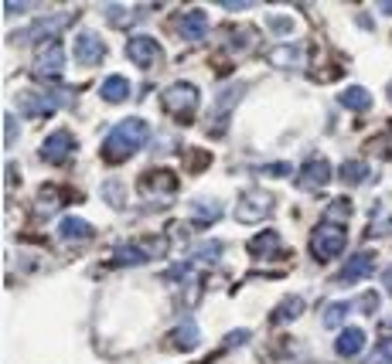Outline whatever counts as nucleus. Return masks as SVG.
I'll return each instance as SVG.
<instances>
[{
    "mask_svg": "<svg viewBox=\"0 0 392 364\" xmlns=\"http://www.w3.org/2000/svg\"><path fill=\"white\" fill-rule=\"evenodd\" d=\"M150 137V126L137 116H130V120H120L116 126L110 130V137L103 140V157L110 160V164H120L126 157H133V153L140 150L143 143Z\"/></svg>",
    "mask_w": 392,
    "mask_h": 364,
    "instance_id": "obj_1",
    "label": "nucleus"
},
{
    "mask_svg": "<svg viewBox=\"0 0 392 364\" xmlns=\"http://www.w3.org/2000/svg\"><path fill=\"white\" fill-rule=\"evenodd\" d=\"M348 245V235L341 225H334V222H321V225L314 228L311 235V252L317 262H331L334 256H341Z\"/></svg>",
    "mask_w": 392,
    "mask_h": 364,
    "instance_id": "obj_2",
    "label": "nucleus"
},
{
    "mask_svg": "<svg viewBox=\"0 0 392 364\" xmlns=\"http://www.w3.org/2000/svg\"><path fill=\"white\" fill-rule=\"evenodd\" d=\"M160 103H164V109H167L171 116L191 120V116H195V109H198V103H202V95H198V89H195L191 82H174V85L164 89Z\"/></svg>",
    "mask_w": 392,
    "mask_h": 364,
    "instance_id": "obj_3",
    "label": "nucleus"
},
{
    "mask_svg": "<svg viewBox=\"0 0 392 364\" xmlns=\"http://www.w3.org/2000/svg\"><path fill=\"white\" fill-rule=\"evenodd\" d=\"M273 194H263V191H246V194L235 201V218L239 222H259L273 212Z\"/></svg>",
    "mask_w": 392,
    "mask_h": 364,
    "instance_id": "obj_4",
    "label": "nucleus"
},
{
    "mask_svg": "<svg viewBox=\"0 0 392 364\" xmlns=\"http://www.w3.org/2000/svg\"><path fill=\"white\" fill-rule=\"evenodd\" d=\"M65 68V48L58 41H51L38 51V58H34V76L38 78H58Z\"/></svg>",
    "mask_w": 392,
    "mask_h": 364,
    "instance_id": "obj_5",
    "label": "nucleus"
},
{
    "mask_svg": "<svg viewBox=\"0 0 392 364\" xmlns=\"http://www.w3.org/2000/svg\"><path fill=\"white\" fill-rule=\"evenodd\" d=\"M174 31H177L185 41H202L205 34H208V14L198 11V7H191V11H185V14L174 21Z\"/></svg>",
    "mask_w": 392,
    "mask_h": 364,
    "instance_id": "obj_6",
    "label": "nucleus"
},
{
    "mask_svg": "<svg viewBox=\"0 0 392 364\" xmlns=\"http://www.w3.org/2000/svg\"><path fill=\"white\" fill-rule=\"evenodd\" d=\"M68 95H45V89L41 92H21L17 95V106L24 109L28 116H48V113H55V106L58 103H65Z\"/></svg>",
    "mask_w": 392,
    "mask_h": 364,
    "instance_id": "obj_7",
    "label": "nucleus"
},
{
    "mask_svg": "<svg viewBox=\"0 0 392 364\" xmlns=\"http://www.w3.org/2000/svg\"><path fill=\"white\" fill-rule=\"evenodd\" d=\"M126 55H130V61L133 65H140V68H150L157 58H160V45H157L154 38H130L126 41Z\"/></svg>",
    "mask_w": 392,
    "mask_h": 364,
    "instance_id": "obj_8",
    "label": "nucleus"
},
{
    "mask_svg": "<svg viewBox=\"0 0 392 364\" xmlns=\"http://www.w3.org/2000/svg\"><path fill=\"white\" fill-rule=\"evenodd\" d=\"M76 55L82 65H96V61L106 58V45H103V38L93 34V31H82L76 38Z\"/></svg>",
    "mask_w": 392,
    "mask_h": 364,
    "instance_id": "obj_9",
    "label": "nucleus"
},
{
    "mask_svg": "<svg viewBox=\"0 0 392 364\" xmlns=\"http://www.w3.org/2000/svg\"><path fill=\"white\" fill-rule=\"evenodd\" d=\"M72 147H76L72 133H65V130H55V133H51V137L41 143V157H45L48 164H62L65 157L72 153Z\"/></svg>",
    "mask_w": 392,
    "mask_h": 364,
    "instance_id": "obj_10",
    "label": "nucleus"
},
{
    "mask_svg": "<svg viewBox=\"0 0 392 364\" xmlns=\"http://www.w3.org/2000/svg\"><path fill=\"white\" fill-rule=\"evenodd\" d=\"M372 266H376V256H372V252H355V256L345 262V269H341V276H338V283L351 286V283H359V279H365V276L372 273Z\"/></svg>",
    "mask_w": 392,
    "mask_h": 364,
    "instance_id": "obj_11",
    "label": "nucleus"
},
{
    "mask_svg": "<svg viewBox=\"0 0 392 364\" xmlns=\"http://www.w3.org/2000/svg\"><path fill=\"white\" fill-rule=\"evenodd\" d=\"M331 181V167L328 160H307L304 164V174H300V187L304 191H314V187H324V184Z\"/></svg>",
    "mask_w": 392,
    "mask_h": 364,
    "instance_id": "obj_12",
    "label": "nucleus"
},
{
    "mask_svg": "<svg viewBox=\"0 0 392 364\" xmlns=\"http://www.w3.org/2000/svg\"><path fill=\"white\" fill-rule=\"evenodd\" d=\"M99 95H103V103H126L130 99V82L123 76H110L99 85Z\"/></svg>",
    "mask_w": 392,
    "mask_h": 364,
    "instance_id": "obj_13",
    "label": "nucleus"
},
{
    "mask_svg": "<svg viewBox=\"0 0 392 364\" xmlns=\"http://www.w3.org/2000/svg\"><path fill=\"white\" fill-rule=\"evenodd\" d=\"M338 354H345V358H355L361 348H365V331L359 327H345V334H338Z\"/></svg>",
    "mask_w": 392,
    "mask_h": 364,
    "instance_id": "obj_14",
    "label": "nucleus"
},
{
    "mask_svg": "<svg viewBox=\"0 0 392 364\" xmlns=\"http://www.w3.org/2000/svg\"><path fill=\"white\" fill-rule=\"evenodd\" d=\"M58 232H62V239H72V242H82V239H93V225H89V222H82V218H76V214H68V218H62V225H58Z\"/></svg>",
    "mask_w": 392,
    "mask_h": 364,
    "instance_id": "obj_15",
    "label": "nucleus"
},
{
    "mask_svg": "<svg viewBox=\"0 0 392 364\" xmlns=\"http://www.w3.org/2000/svg\"><path fill=\"white\" fill-rule=\"evenodd\" d=\"M338 103L345 109H368L372 106V92L361 89V85H348V89L338 95Z\"/></svg>",
    "mask_w": 392,
    "mask_h": 364,
    "instance_id": "obj_16",
    "label": "nucleus"
},
{
    "mask_svg": "<svg viewBox=\"0 0 392 364\" xmlns=\"http://www.w3.org/2000/svg\"><path fill=\"white\" fill-rule=\"evenodd\" d=\"M300 55H304V48H300V45H280V48H273V51H269V61H273V65H280V68H287V65H290V68H297Z\"/></svg>",
    "mask_w": 392,
    "mask_h": 364,
    "instance_id": "obj_17",
    "label": "nucleus"
},
{
    "mask_svg": "<svg viewBox=\"0 0 392 364\" xmlns=\"http://www.w3.org/2000/svg\"><path fill=\"white\" fill-rule=\"evenodd\" d=\"M174 344H177L181 350L198 348V327H195V320H181V323H177V331H174Z\"/></svg>",
    "mask_w": 392,
    "mask_h": 364,
    "instance_id": "obj_18",
    "label": "nucleus"
},
{
    "mask_svg": "<svg viewBox=\"0 0 392 364\" xmlns=\"http://www.w3.org/2000/svg\"><path fill=\"white\" fill-rule=\"evenodd\" d=\"M195 222L198 225H212V222H219V201H195Z\"/></svg>",
    "mask_w": 392,
    "mask_h": 364,
    "instance_id": "obj_19",
    "label": "nucleus"
},
{
    "mask_svg": "<svg viewBox=\"0 0 392 364\" xmlns=\"http://www.w3.org/2000/svg\"><path fill=\"white\" fill-rule=\"evenodd\" d=\"M368 164H359V160H348L345 167H341V181L345 184H359V181H365L368 177Z\"/></svg>",
    "mask_w": 392,
    "mask_h": 364,
    "instance_id": "obj_20",
    "label": "nucleus"
},
{
    "mask_svg": "<svg viewBox=\"0 0 392 364\" xmlns=\"http://www.w3.org/2000/svg\"><path fill=\"white\" fill-rule=\"evenodd\" d=\"M304 313V303H300L297 296H290V300H283L280 303V310L273 313V323H283V320H294V317H300Z\"/></svg>",
    "mask_w": 392,
    "mask_h": 364,
    "instance_id": "obj_21",
    "label": "nucleus"
},
{
    "mask_svg": "<svg viewBox=\"0 0 392 364\" xmlns=\"http://www.w3.org/2000/svg\"><path fill=\"white\" fill-rule=\"evenodd\" d=\"M351 313V303H331L328 310H324V327H338V323H345V317Z\"/></svg>",
    "mask_w": 392,
    "mask_h": 364,
    "instance_id": "obj_22",
    "label": "nucleus"
},
{
    "mask_svg": "<svg viewBox=\"0 0 392 364\" xmlns=\"http://www.w3.org/2000/svg\"><path fill=\"white\" fill-rule=\"evenodd\" d=\"M277 242H280V239H277L273 232H267V235H256L249 249L256 252V256H259V252H273V249H277Z\"/></svg>",
    "mask_w": 392,
    "mask_h": 364,
    "instance_id": "obj_23",
    "label": "nucleus"
},
{
    "mask_svg": "<svg viewBox=\"0 0 392 364\" xmlns=\"http://www.w3.org/2000/svg\"><path fill=\"white\" fill-rule=\"evenodd\" d=\"M372 364H392V337L378 340V348L372 350Z\"/></svg>",
    "mask_w": 392,
    "mask_h": 364,
    "instance_id": "obj_24",
    "label": "nucleus"
},
{
    "mask_svg": "<svg viewBox=\"0 0 392 364\" xmlns=\"http://www.w3.org/2000/svg\"><path fill=\"white\" fill-rule=\"evenodd\" d=\"M348 212H351V204H348L345 197H338V201H334V204L328 208V222H334V225H338V222H341Z\"/></svg>",
    "mask_w": 392,
    "mask_h": 364,
    "instance_id": "obj_25",
    "label": "nucleus"
},
{
    "mask_svg": "<svg viewBox=\"0 0 392 364\" xmlns=\"http://www.w3.org/2000/svg\"><path fill=\"white\" fill-rule=\"evenodd\" d=\"M219 256H222V242H208L205 249H198V252H195V259H198V262H215Z\"/></svg>",
    "mask_w": 392,
    "mask_h": 364,
    "instance_id": "obj_26",
    "label": "nucleus"
},
{
    "mask_svg": "<svg viewBox=\"0 0 392 364\" xmlns=\"http://www.w3.org/2000/svg\"><path fill=\"white\" fill-rule=\"evenodd\" d=\"M378 303H382V296H378L376 289H372V293H365V296H361L359 310H361V313H376V310H378Z\"/></svg>",
    "mask_w": 392,
    "mask_h": 364,
    "instance_id": "obj_27",
    "label": "nucleus"
},
{
    "mask_svg": "<svg viewBox=\"0 0 392 364\" xmlns=\"http://www.w3.org/2000/svg\"><path fill=\"white\" fill-rule=\"evenodd\" d=\"M4 133H7V137H4V147H14V140H17V130H14V113H7V116H4Z\"/></svg>",
    "mask_w": 392,
    "mask_h": 364,
    "instance_id": "obj_28",
    "label": "nucleus"
},
{
    "mask_svg": "<svg viewBox=\"0 0 392 364\" xmlns=\"http://www.w3.org/2000/svg\"><path fill=\"white\" fill-rule=\"evenodd\" d=\"M246 340H249V334H246V331H239V334L225 337V344H229V348H232V344H246Z\"/></svg>",
    "mask_w": 392,
    "mask_h": 364,
    "instance_id": "obj_29",
    "label": "nucleus"
},
{
    "mask_svg": "<svg viewBox=\"0 0 392 364\" xmlns=\"http://www.w3.org/2000/svg\"><path fill=\"white\" fill-rule=\"evenodd\" d=\"M290 28H294L290 21H273V31H277V34H287Z\"/></svg>",
    "mask_w": 392,
    "mask_h": 364,
    "instance_id": "obj_30",
    "label": "nucleus"
},
{
    "mask_svg": "<svg viewBox=\"0 0 392 364\" xmlns=\"http://www.w3.org/2000/svg\"><path fill=\"white\" fill-rule=\"evenodd\" d=\"M382 279H386V289H392V266L386 269V276H382Z\"/></svg>",
    "mask_w": 392,
    "mask_h": 364,
    "instance_id": "obj_31",
    "label": "nucleus"
},
{
    "mask_svg": "<svg viewBox=\"0 0 392 364\" xmlns=\"http://www.w3.org/2000/svg\"><path fill=\"white\" fill-rule=\"evenodd\" d=\"M382 11H386V14H392V0H386V4H382Z\"/></svg>",
    "mask_w": 392,
    "mask_h": 364,
    "instance_id": "obj_32",
    "label": "nucleus"
},
{
    "mask_svg": "<svg viewBox=\"0 0 392 364\" xmlns=\"http://www.w3.org/2000/svg\"><path fill=\"white\" fill-rule=\"evenodd\" d=\"M389 99H392V85H389Z\"/></svg>",
    "mask_w": 392,
    "mask_h": 364,
    "instance_id": "obj_33",
    "label": "nucleus"
}]
</instances>
